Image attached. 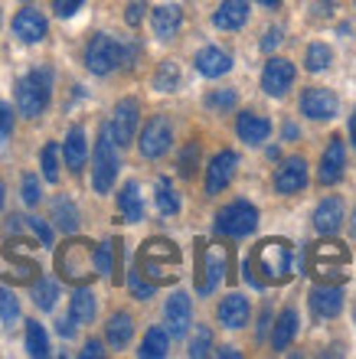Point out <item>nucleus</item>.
<instances>
[{"instance_id":"nucleus-2","label":"nucleus","mask_w":356,"mask_h":359,"mask_svg":"<svg viewBox=\"0 0 356 359\" xmlns=\"http://www.w3.org/2000/svg\"><path fill=\"white\" fill-rule=\"evenodd\" d=\"M180 248L170 238H147L138 252V271L147 274V281L154 284H170L177 281L180 268Z\"/></svg>"},{"instance_id":"nucleus-36","label":"nucleus","mask_w":356,"mask_h":359,"mask_svg":"<svg viewBox=\"0 0 356 359\" xmlns=\"http://www.w3.org/2000/svg\"><path fill=\"white\" fill-rule=\"evenodd\" d=\"M56 297H59V284L49 281V278H39L33 284V304H37L39 311H53L56 307Z\"/></svg>"},{"instance_id":"nucleus-56","label":"nucleus","mask_w":356,"mask_h":359,"mask_svg":"<svg viewBox=\"0 0 356 359\" xmlns=\"http://www.w3.org/2000/svg\"><path fill=\"white\" fill-rule=\"evenodd\" d=\"M258 4H262V7H268V10H275L278 4H282V0H258Z\"/></svg>"},{"instance_id":"nucleus-3","label":"nucleus","mask_w":356,"mask_h":359,"mask_svg":"<svg viewBox=\"0 0 356 359\" xmlns=\"http://www.w3.org/2000/svg\"><path fill=\"white\" fill-rule=\"evenodd\" d=\"M56 271L69 284H88L95 278V245L85 238H69L56 252Z\"/></svg>"},{"instance_id":"nucleus-9","label":"nucleus","mask_w":356,"mask_h":359,"mask_svg":"<svg viewBox=\"0 0 356 359\" xmlns=\"http://www.w3.org/2000/svg\"><path fill=\"white\" fill-rule=\"evenodd\" d=\"M347 262H350L347 245H340L334 236H324V242H320V245H314V252H310V271L320 274V278L343 274Z\"/></svg>"},{"instance_id":"nucleus-17","label":"nucleus","mask_w":356,"mask_h":359,"mask_svg":"<svg viewBox=\"0 0 356 359\" xmlns=\"http://www.w3.org/2000/svg\"><path fill=\"white\" fill-rule=\"evenodd\" d=\"M310 311L317 320H334L343 311V287L340 284H320L310 291Z\"/></svg>"},{"instance_id":"nucleus-31","label":"nucleus","mask_w":356,"mask_h":359,"mask_svg":"<svg viewBox=\"0 0 356 359\" xmlns=\"http://www.w3.org/2000/svg\"><path fill=\"white\" fill-rule=\"evenodd\" d=\"M53 219H56V226L62 229L66 236H72L75 229H79V209H75L72 199H66V196L53 199Z\"/></svg>"},{"instance_id":"nucleus-27","label":"nucleus","mask_w":356,"mask_h":359,"mask_svg":"<svg viewBox=\"0 0 356 359\" xmlns=\"http://www.w3.org/2000/svg\"><path fill=\"white\" fill-rule=\"evenodd\" d=\"M134 337V320H131V313H112L108 317V323H105V340H108V346L112 350H121V346H128Z\"/></svg>"},{"instance_id":"nucleus-48","label":"nucleus","mask_w":356,"mask_h":359,"mask_svg":"<svg viewBox=\"0 0 356 359\" xmlns=\"http://www.w3.org/2000/svg\"><path fill=\"white\" fill-rule=\"evenodd\" d=\"M124 20H128V27H141L144 20V0H131L128 10H124Z\"/></svg>"},{"instance_id":"nucleus-29","label":"nucleus","mask_w":356,"mask_h":359,"mask_svg":"<svg viewBox=\"0 0 356 359\" xmlns=\"http://www.w3.org/2000/svg\"><path fill=\"white\" fill-rule=\"evenodd\" d=\"M294 337H298V313L291 311H282V317L275 320V330H272V350H288L291 343H294Z\"/></svg>"},{"instance_id":"nucleus-40","label":"nucleus","mask_w":356,"mask_h":359,"mask_svg":"<svg viewBox=\"0 0 356 359\" xmlns=\"http://www.w3.org/2000/svg\"><path fill=\"white\" fill-rule=\"evenodd\" d=\"M17 317H20V301L13 297V291H10V287H4V284H0V320L10 327Z\"/></svg>"},{"instance_id":"nucleus-46","label":"nucleus","mask_w":356,"mask_h":359,"mask_svg":"<svg viewBox=\"0 0 356 359\" xmlns=\"http://www.w3.org/2000/svg\"><path fill=\"white\" fill-rule=\"evenodd\" d=\"M13 134V108L7 102H0V144Z\"/></svg>"},{"instance_id":"nucleus-49","label":"nucleus","mask_w":356,"mask_h":359,"mask_svg":"<svg viewBox=\"0 0 356 359\" xmlns=\"http://www.w3.org/2000/svg\"><path fill=\"white\" fill-rule=\"evenodd\" d=\"M334 7H337V0H314V20H330Z\"/></svg>"},{"instance_id":"nucleus-26","label":"nucleus","mask_w":356,"mask_h":359,"mask_svg":"<svg viewBox=\"0 0 356 359\" xmlns=\"http://www.w3.org/2000/svg\"><path fill=\"white\" fill-rule=\"evenodd\" d=\"M249 20V0H223L213 13V23L219 29H242Z\"/></svg>"},{"instance_id":"nucleus-34","label":"nucleus","mask_w":356,"mask_h":359,"mask_svg":"<svg viewBox=\"0 0 356 359\" xmlns=\"http://www.w3.org/2000/svg\"><path fill=\"white\" fill-rule=\"evenodd\" d=\"M27 353L37 359L49 356V337H46V330H43V323H37V320L27 323Z\"/></svg>"},{"instance_id":"nucleus-22","label":"nucleus","mask_w":356,"mask_h":359,"mask_svg":"<svg viewBox=\"0 0 356 359\" xmlns=\"http://www.w3.org/2000/svg\"><path fill=\"white\" fill-rule=\"evenodd\" d=\"M150 27H154L157 39H173L183 27V10L177 4H160V7L150 10Z\"/></svg>"},{"instance_id":"nucleus-21","label":"nucleus","mask_w":356,"mask_h":359,"mask_svg":"<svg viewBox=\"0 0 356 359\" xmlns=\"http://www.w3.org/2000/svg\"><path fill=\"white\" fill-rule=\"evenodd\" d=\"M216 317H219V323H223V327H229V330L245 327V323H249V317H252L249 297H242V294H229V297H223V301H219V307H216Z\"/></svg>"},{"instance_id":"nucleus-55","label":"nucleus","mask_w":356,"mask_h":359,"mask_svg":"<svg viewBox=\"0 0 356 359\" xmlns=\"http://www.w3.org/2000/svg\"><path fill=\"white\" fill-rule=\"evenodd\" d=\"M219 356H225V359H235V356H239V350H232V346H223V350H219Z\"/></svg>"},{"instance_id":"nucleus-41","label":"nucleus","mask_w":356,"mask_h":359,"mask_svg":"<svg viewBox=\"0 0 356 359\" xmlns=\"http://www.w3.org/2000/svg\"><path fill=\"white\" fill-rule=\"evenodd\" d=\"M197 163H199V144L197 141H190L187 147H183V154H180V161H177V167H180V177H193L197 173Z\"/></svg>"},{"instance_id":"nucleus-14","label":"nucleus","mask_w":356,"mask_h":359,"mask_svg":"<svg viewBox=\"0 0 356 359\" xmlns=\"http://www.w3.org/2000/svg\"><path fill=\"white\" fill-rule=\"evenodd\" d=\"M343 170H347V144L340 137H330L327 151L320 157V167H317V180L324 187H334L343 180Z\"/></svg>"},{"instance_id":"nucleus-39","label":"nucleus","mask_w":356,"mask_h":359,"mask_svg":"<svg viewBox=\"0 0 356 359\" xmlns=\"http://www.w3.org/2000/svg\"><path fill=\"white\" fill-rule=\"evenodd\" d=\"M39 167H43V177H46L49 183H59V147L56 144H46V147H43Z\"/></svg>"},{"instance_id":"nucleus-15","label":"nucleus","mask_w":356,"mask_h":359,"mask_svg":"<svg viewBox=\"0 0 356 359\" xmlns=\"http://www.w3.org/2000/svg\"><path fill=\"white\" fill-rule=\"evenodd\" d=\"M235 167H239V154L235 151H219L213 161H209V167H206V193L209 196L223 193V189L232 183Z\"/></svg>"},{"instance_id":"nucleus-43","label":"nucleus","mask_w":356,"mask_h":359,"mask_svg":"<svg viewBox=\"0 0 356 359\" xmlns=\"http://www.w3.org/2000/svg\"><path fill=\"white\" fill-rule=\"evenodd\" d=\"M206 108L213 111H232L235 108V92L232 88H216V92L206 95Z\"/></svg>"},{"instance_id":"nucleus-32","label":"nucleus","mask_w":356,"mask_h":359,"mask_svg":"<svg viewBox=\"0 0 356 359\" xmlns=\"http://www.w3.org/2000/svg\"><path fill=\"white\" fill-rule=\"evenodd\" d=\"M154 199H157L160 216H177L180 212V196H177V189H173V183H170L167 177L157 180V187H154Z\"/></svg>"},{"instance_id":"nucleus-30","label":"nucleus","mask_w":356,"mask_h":359,"mask_svg":"<svg viewBox=\"0 0 356 359\" xmlns=\"http://www.w3.org/2000/svg\"><path fill=\"white\" fill-rule=\"evenodd\" d=\"M95 311H98V304H95V294L79 284V291L72 294V301H69V317L75 323H92L95 320Z\"/></svg>"},{"instance_id":"nucleus-52","label":"nucleus","mask_w":356,"mask_h":359,"mask_svg":"<svg viewBox=\"0 0 356 359\" xmlns=\"http://www.w3.org/2000/svg\"><path fill=\"white\" fill-rule=\"evenodd\" d=\"M56 330H59V337L72 340V337H75V320H72V317H69V320H59V323H56Z\"/></svg>"},{"instance_id":"nucleus-24","label":"nucleus","mask_w":356,"mask_h":359,"mask_svg":"<svg viewBox=\"0 0 356 359\" xmlns=\"http://www.w3.org/2000/svg\"><path fill=\"white\" fill-rule=\"evenodd\" d=\"M193 66H197L199 76L219 79V76H225V72L232 69V56H229L225 49H219V46H203L197 53V59H193Z\"/></svg>"},{"instance_id":"nucleus-23","label":"nucleus","mask_w":356,"mask_h":359,"mask_svg":"<svg viewBox=\"0 0 356 359\" xmlns=\"http://www.w3.org/2000/svg\"><path fill=\"white\" fill-rule=\"evenodd\" d=\"M340 226H343V199L340 196L320 199L317 209H314V229L320 236H337Z\"/></svg>"},{"instance_id":"nucleus-12","label":"nucleus","mask_w":356,"mask_h":359,"mask_svg":"<svg viewBox=\"0 0 356 359\" xmlns=\"http://www.w3.org/2000/svg\"><path fill=\"white\" fill-rule=\"evenodd\" d=\"M340 111V98L330 88H308V92L301 95V114H308L310 121H330V118H337Z\"/></svg>"},{"instance_id":"nucleus-51","label":"nucleus","mask_w":356,"mask_h":359,"mask_svg":"<svg viewBox=\"0 0 356 359\" xmlns=\"http://www.w3.org/2000/svg\"><path fill=\"white\" fill-rule=\"evenodd\" d=\"M82 356H85V359H98V356H105L102 343H98V340H88V343H85V350H82Z\"/></svg>"},{"instance_id":"nucleus-7","label":"nucleus","mask_w":356,"mask_h":359,"mask_svg":"<svg viewBox=\"0 0 356 359\" xmlns=\"http://www.w3.org/2000/svg\"><path fill=\"white\" fill-rule=\"evenodd\" d=\"M85 66L92 76H108L121 69V43H114L108 33H95L85 46Z\"/></svg>"},{"instance_id":"nucleus-35","label":"nucleus","mask_w":356,"mask_h":359,"mask_svg":"<svg viewBox=\"0 0 356 359\" xmlns=\"http://www.w3.org/2000/svg\"><path fill=\"white\" fill-rule=\"evenodd\" d=\"M330 62H334V49H330L327 43H310L308 56H304V69H308V72H324Z\"/></svg>"},{"instance_id":"nucleus-25","label":"nucleus","mask_w":356,"mask_h":359,"mask_svg":"<svg viewBox=\"0 0 356 359\" xmlns=\"http://www.w3.org/2000/svg\"><path fill=\"white\" fill-rule=\"evenodd\" d=\"M62 157H66V167L72 173H82L85 161H88V141H85V131L75 124V128H69L66 141H62Z\"/></svg>"},{"instance_id":"nucleus-45","label":"nucleus","mask_w":356,"mask_h":359,"mask_svg":"<svg viewBox=\"0 0 356 359\" xmlns=\"http://www.w3.org/2000/svg\"><path fill=\"white\" fill-rule=\"evenodd\" d=\"M82 4L85 0H53V13L62 17V20H69V17H75V13L82 10Z\"/></svg>"},{"instance_id":"nucleus-58","label":"nucleus","mask_w":356,"mask_h":359,"mask_svg":"<svg viewBox=\"0 0 356 359\" xmlns=\"http://www.w3.org/2000/svg\"><path fill=\"white\" fill-rule=\"evenodd\" d=\"M353 229H356V212H353Z\"/></svg>"},{"instance_id":"nucleus-53","label":"nucleus","mask_w":356,"mask_h":359,"mask_svg":"<svg viewBox=\"0 0 356 359\" xmlns=\"http://www.w3.org/2000/svg\"><path fill=\"white\" fill-rule=\"evenodd\" d=\"M347 128H350V141H353V147H356V111L350 114V124H347Z\"/></svg>"},{"instance_id":"nucleus-16","label":"nucleus","mask_w":356,"mask_h":359,"mask_svg":"<svg viewBox=\"0 0 356 359\" xmlns=\"http://www.w3.org/2000/svg\"><path fill=\"white\" fill-rule=\"evenodd\" d=\"M164 320H167L170 337H187L190 323H193V301H190L183 291L170 294L167 307H164Z\"/></svg>"},{"instance_id":"nucleus-33","label":"nucleus","mask_w":356,"mask_h":359,"mask_svg":"<svg viewBox=\"0 0 356 359\" xmlns=\"http://www.w3.org/2000/svg\"><path fill=\"white\" fill-rule=\"evenodd\" d=\"M167 346H170V337L160 327H150L147 333H144V340H141V356L144 359H160V356H167Z\"/></svg>"},{"instance_id":"nucleus-11","label":"nucleus","mask_w":356,"mask_h":359,"mask_svg":"<svg viewBox=\"0 0 356 359\" xmlns=\"http://www.w3.org/2000/svg\"><path fill=\"white\" fill-rule=\"evenodd\" d=\"M138 121H141V104L134 102V98H121V102L114 104L112 124H108V131H112V141L118 144V147H128V144L134 141Z\"/></svg>"},{"instance_id":"nucleus-10","label":"nucleus","mask_w":356,"mask_h":359,"mask_svg":"<svg viewBox=\"0 0 356 359\" xmlns=\"http://www.w3.org/2000/svg\"><path fill=\"white\" fill-rule=\"evenodd\" d=\"M170 141H173L170 121L164 114H154V118L144 124L141 137H138V151H141V157H147V161H157V157H164V154L170 151Z\"/></svg>"},{"instance_id":"nucleus-6","label":"nucleus","mask_w":356,"mask_h":359,"mask_svg":"<svg viewBox=\"0 0 356 359\" xmlns=\"http://www.w3.org/2000/svg\"><path fill=\"white\" fill-rule=\"evenodd\" d=\"M216 232L219 236H229V238H242L249 232H255L258 226V209L252 203H245V199H235L229 206H223L216 212Z\"/></svg>"},{"instance_id":"nucleus-5","label":"nucleus","mask_w":356,"mask_h":359,"mask_svg":"<svg viewBox=\"0 0 356 359\" xmlns=\"http://www.w3.org/2000/svg\"><path fill=\"white\" fill-rule=\"evenodd\" d=\"M118 144L112 141V131L108 124H102L98 131V144H95V167H92V183H95V193H108L118 180Z\"/></svg>"},{"instance_id":"nucleus-57","label":"nucleus","mask_w":356,"mask_h":359,"mask_svg":"<svg viewBox=\"0 0 356 359\" xmlns=\"http://www.w3.org/2000/svg\"><path fill=\"white\" fill-rule=\"evenodd\" d=\"M4 199H7V189H4V180H0V209H4Z\"/></svg>"},{"instance_id":"nucleus-20","label":"nucleus","mask_w":356,"mask_h":359,"mask_svg":"<svg viewBox=\"0 0 356 359\" xmlns=\"http://www.w3.org/2000/svg\"><path fill=\"white\" fill-rule=\"evenodd\" d=\"M46 17L39 13V10L33 7H23L13 17V36L20 39V43H39V39L46 36Z\"/></svg>"},{"instance_id":"nucleus-50","label":"nucleus","mask_w":356,"mask_h":359,"mask_svg":"<svg viewBox=\"0 0 356 359\" xmlns=\"http://www.w3.org/2000/svg\"><path fill=\"white\" fill-rule=\"evenodd\" d=\"M278 43H282V27H272L268 33H265V39H262V53H272Z\"/></svg>"},{"instance_id":"nucleus-18","label":"nucleus","mask_w":356,"mask_h":359,"mask_svg":"<svg viewBox=\"0 0 356 359\" xmlns=\"http://www.w3.org/2000/svg\"><path fill=\"white\" fill-rule=\"evenodd\" d=\"M304 183H308V163H304V157H288V161L275 170V189H278L282 196L301 193Z\"/></svg>"},{"instance_id":"nucleus-44","label":"nucleus","mask_w":356,"mask_h":359,"mask_svg":"<svg viewBox=\"0 0 356 359\" xmlns=\"http://www.w3.org/2000/svg\"><path fill=\"white\" fill-rule=\"evenodd\" d=\"M128 287H131V294L138 297V301H147V297H154V287H157V284L144 281L141 271H138V268H131V271H128Z\"/></svg>"},{"instance_id":"nucleus-37","label":"nucleus","mask_w":356,"mask_h":359,"mask_svg":"<svg viewBox=\"0 0 356 359\" xmlns=\"http://www.w3.org/2000/svg\"><path fill=\"white\" fill-rule=\"evenodd\" d=\"M20 226L29 229V232H33L43 245H53V232H49V226L43 222V219H33V216H13V219H10V232H17Z\"/></svg>"},{"instance_id":"nucleus-38","label":"nucleus","mask_w":356,"mask_h":359,"mask_svg":"<svg viewBox=\"0 0 356 359\" xmlns=\"http://www.w3.org/2000/svg\"><path fill=\"white\" fill-rule=\"evenodd\" d=\"M154 88H157V92H177L180 88L177 62H160L157 72H154Z\"/></svg>"},{"instance_id":"nucleus-47","label":"nucleus","mask_w":356,"mask_h":359,"mask_svg":"<svg viewBox=\"0 0 356 359\" xmlns=\"http://www.w3.org/2000/svg\"><path fill=\"white\" fill-rule=\"evenodd\" d=\"M23 203H27V206H37L39 203V180L33 177V173L23 177Z\"/></svg>"},{"instance_id":"nucleus-4","label":"nucleus","mask_w":356,"mask_h":359,"mask_svg":"<svg viewBox=\"0 0 356 359\" xmlns=\"http://www.w3.org/2000/svg\"><path fill=\"white\" fill-rule=\"evenodd\" d=\"M49 95H53V72L49 69H33L27 76L17 82V111L23 118H39V114L46 111L49 104Z\"/></svg>"},{"instance_id":"nucleus-13","label":"nucleus","mask_w":356,"mask_h":359,"mask_svg":"<svg viewBox=\"0 0 356 359\" xmlns=\"http://www.w3.org/2000/svg\"><path fill=\"white\" fill-rule=\"evenodd\" d=\"M294 76H298V69L291 66L288 59L272 56L262 69V88L272 95V98H282V95L294 86Z\"/></svg>"},{"instance_id":"nucleus-8","label":"nucleus","mask_w":356,"mask_h":359,"mask_svg":"<svg viewBox=\"0 0 356 359\" xmlns=\"http://www.w3.org/2000/svg\"><path fill=\"white\" fill-rule=\"evenodd\" d=\"M225 271V252L206 242H197V291L206 297L216 291V284L223 281Z\"/></svg>"},{"instance_id":"nucleus-19","label":"nucleus","mask_w":356,"mask_h":359,"mask_svg":"<svg viewBox=\"0 0 356 359\" xmlns=\"http://www.w3.org/2000/svg\"><path fill=\"white\" fill-rule=\"evenodd\" d=\"M235 134H239V141H245L249 147H258V144L268 141L272 121L262 118V114H255V111H242L239 118H235Z\"/></svg>"},{"instance_id":"nucleus-54","label":"nucleus","mask_w":356,"mask_h":359,"mask_svg":"<svg viewBox=\"0 0 356 359\" xmlns=\"http://www.w3.org/2000/svg\"><path fill=\"white\" fill-rule=\"evenodd\" d=\"M298 137V128L294 124H284V141H294Z\"/></svg>"},{"instance_id":"nucleus-1","label":"nucleus","mask_w":356,"mask_h":359,"mask_svg":"<svg viewBox=\"0 0 356 359\" xmlns=\"http://www.w3.org/2000/svg\"><path fill=\"white\" fill-rule=\"evenodd\" d=\"M294 274V248L288 238H265L252 252V258H245V281L252 287H265V284H284Z\"/></svg>"},{"instance_id":"nucleus-42","label":"nucleus","mask_w":356,"mask_h":359,"mask_svg":"<svg viewBox=\"0 0 356 359\" xmlns=\"http://www.w3.org/2000/svg\"><path fill=\"white\" fill-rule=\"evenodd\" d=\"M213 353V333L206 330V327H197V333H193V340H190V356L193 359H203Z\"/></svg>"},{"instance_id":"nucleus-28","label":"nucleus","mask_w":356,"mask_h":359,"mask_svg":"<svg viewBox=\"0 0 356 359\" xmlns=\"http://www.w3.org/2000/svg\"><path fill=\"white\" fill-rule=\"evenodd\" d=\"M118 212H121L124 222H141L144 219V203H141V189L134 180H128L118 193Z\"/></svg>"}]
</instances>
